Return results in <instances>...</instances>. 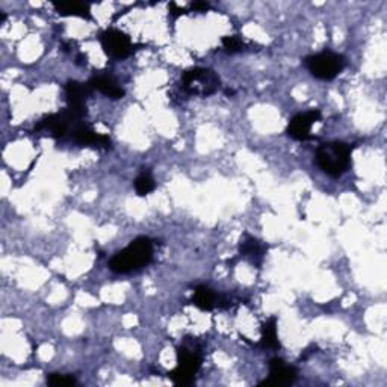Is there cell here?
Listing matches in <instances>:
<instances>
[{
    "label": "cell",
    "instance_id": "obj_3",
    "mask_svg": "<svg viewBox=\"0 0 387 387\" xmlns=\"http://www.w3.org/2000/svg\"><path fill=\"white\" fill-rule=\"evenodd\" d=\"M221 80L218 74L209 69H191L182 74L180 86L189 95L207 97L218 91Z\"/></svg>",
    "mask_w": 387,
    "mask_h": 387
},
{
    "label": "cell",
    "instance_id": "obj_16",
    "mask_svg": "<svg viewBox=\"0 0 387 387\" xmlns=\"http://www.w3.org/2000/svg\"><path fill=\"white\" fill-rule=\"evenodd\" d=\"M222 47H224L228 54H237V51H242L245 49V44L239 36H224V38H222Z\"/></svg>",
    "mask_w": 387,
    "mask_h": 387
},
{
    "label": "cell",
    "instance_id": "obj_7",
    "mask_svg": "<svg viewBox=\"0 0 387 387\" xmlns=\"http://www.w3.org/2000/svg\"><path fill=\"white\" fill-rule=\"evenodd\" d=\"M319 120H321V110H318V109H312L304 114L295 115L292 120L289 121L288 130H286L288 135L296 141H307L312 138L310 137L312 126Z\"/></svg>",
    "mask_w": 387,
    "mask_h": 387
},
{
    "label": "cell",
    "instance_id": "obj_12",
    "mask_svg": "<svg viewBox=\"0 0 387 387\" xmlns=\"http://www.w3.org/2000/svg\"><path fill=\"white\" fill-rule=\"evenodd\" d=\"M218 301H220V295L215 294L213 290L207 286H198L192 296L194 306H197L200 310L204 312H209L215 307H218Z\"/></svg>",
    "mask_w": 387,
    "mask_h": 387
},
{
    "label": "cell",
    "instance_id": "obj_14",
    "mask_svg": "<svg viewBox=\"0 0 387 387\" xmlns=\"http://www.w3.org/2000/svg\"><path fill=\"white\" fill-rule=\"evenodd\" d=\"M55 10L58 11V14L61 16H69V17H82L89 20L91 19V12H89V6L84 5V3H76V2H70V3H55Z\"/></svg>",
    "mask_w": 387,
    "mask_h": 387
},
{
    "label": "cell",
    "instance_id": "obj_4",
    "mask_svg": "<svg viewBox=\"0 0 387 387\" xmlns=\"http://www.w3.org/2000/svg\"><path fill=\"white\" fill-rule=\"evenodd\" d=\"M347 59L333 51H321V54L306 58V67L310 74L321 80H333L345 69Z\"/></svg>",
    "mask_w": 387,
    "mask_h": 387
},
{
    "label": "cell",
    "instance_id": "obj_9",
    "mask_svg": "<svg viewBox=\"0 0 387 387\" xmlns=\"http://www.w3.org/2000/svg\"><path fill=\"white\" fill-rule=\"evenodd\" d=\"M74 143L79 145H89L95 148H103V150H108L110 148V139L106 135H99L93 130V128H89L86 124H76L71 132Z\"/></svg>",
    "mask_w": 387,
    "mask_h": 387
},
{
    "label": "cell",
    "instance_id": "obj_19",
    "mask_svg": "<svg viewBox=\"0 0 387 387\" xmlns=\"http://www.w3.org/2000/svg\"><path fill=\"white\" fill-rule=\"evenodd\" d=\"M169 8H171V16H174V17H177V16H180V14H183V10H180V8H177V5L176 3H169Z\"/></svg>",
    "mask_w": 387,
    "mask_h": 387
},
{
    "label": "cell",
    "instance_id": "obj_10",
    "mask_svg": "<svg viewBox=\"0 0 387 387\" xmlns=\"http://www.w3.org/2000/svg\"><path fill=\"white\" fill-rule=\"evenodd\" d=\"M239 253L241 256L248 260V262L259 268L262 265V260L266 255V245L256 239V237L245 235L244 239L239 244Z\"/></svg>",
    "mask_w": 387,
    "mask_h": 387
},
{
    "label": "cell",
    "instance_id": "obj_8",
    "mask_svg": "<svg viewBox=\"0 0 387 387\" xmlns=\"http://www.w3.org/2000/svg\"><path fill=\"white\" fill-rule=\"evenodd\" d=\"M298 372L294 366H290L285 360L272 359L270 363V377L260 386H289L294 384Z\"/></svg>",
    "mask_w": 387,
    "mask_h": 387
},
{
    "label": "cell",
    "instance_id": "obj_1",
    "mask_svg": "<svg viewBox=\"0 0 387 387\" xmlns=\"http://www.w3.org/2000/svg\"><path fill=\"white\" fill-rule=\"evenodd\" d=\"M152 257L153 242L148 237H138L110 259L109 268L117 274H128L150 263Z\"/></svg>",
    "mask_w": 387,
    "mask_h": 387
},
{
    "label": "cell",
    "instance_id": "obj_13",
    "mask_svg": "<svg viewBox=\"0 0 387 387\" xmlns=\"http://www.w3.org/2000/svg\"><path fill=\"white\" fill-rule=\"evenodd\" d=\"M260 347L268 349H279V334H277V318H270L266 322L262 324V339H260Z\"/></svg>",
    "mask_w": 387,
    "mask_h": 387
},
{
    "label": "cell",
    "instance_id": "obj_18",
    "mask_svg": "<svg viewBox=\"0 0 387 387\" xmlns=\"http://www.w3.org/2000/svg\"><path fill=\"white\" fill-rule=\"evenodd\" d=\"M191 8L194 11H198V12H206L207 10L211 8V5L207 3V2H196V3L191 5Z\"/></svg>",
    "mask_w": 387,
    "mask_h": 387
},
{
    "label": "cell",
    "instance_id": "obj_11",
    "mask_svg": "<svg viewBox=\"0 0 387 387\" xmlns=\"http://www.w3.org/2000/svg\"><path fill=\"white\" fill-rule=\"evenodd\" d=\"M88 85L93 89L100 91L102 94H105L106 97H109V99L118 100L124 97V89L109 76H94L91 80H89Z\"/></svg>",
    "mask_w": 387,
    "mask_h": 387
},
{
    "label": "cell",
    "instance_id": "obj_2",
    "mask_svg": "<svg viewBox=\"0 0 387 387\" xmlns=\"http://www.w3.org/2000/svg\"><path fill=\"white\" fill-rule=\"evenodd\" d=\"M353 147L340 141L322 144L316 152V162L327 176L340 177L351 165Z\"/></svg>",
    "mask_w": 387,
    "mask_h": 387
},
{
    "label": "cell",
    "instance_id": "obj_17",
    "mask_svg": "<svg viewBox=\"0 0 387 387\" xmlns=\"http://www.w3.org/2000/svg\"><path fill=\"white\" fill-rule=\"evenodd\" d=\"M47 383L55 387H64V386H73L76 384V379L71 375H64V374H50L47 377Z\"/></svg>",
    "mask_w": 387,
    "mask_h": 387
},
{
    "label": "cell",
    "instance_id": "obj_15",
    "mask_svg": "<svg viewBox=\"0 0 387 387\" xmlns=\"http://www.w3.org/2000/svg\"><path fill=\"white\" fill-rule=\"evenodd\" d=\"M154 188H156V183H154L150 173H143V174H139L137 177L135 189H137L138 196H141V197L148 196V194H150L152 191H154Z\"/></svg>",
    "mask_w": 387,
    "mask_h": 387
},
{
    "label": "cell",
    "instance_id": "obj_5",
    "mask_svg": "<svg viewBox=\"0 0 387 387\" xmlns=\"http://www.w3.org/2000/svg\"><path fill=\"white\" fill-rule=\"evenodd\" d=\"M202 364V357L198 351L186 347L177 348V368L171 371L168 377L176 386H189L196 379L197 371Z\"/></svg>",
    "mask_w": 387,
    "mask_h": 387
},
{
    "label": "cell",
    "instance_id": "obj_6",
    "mask_svg": "<svg viewBox=\"0 0 387 387\" xmlns=\"http://www.w3.org/2000/svg\"><path fill=\"white\" fill-rule=\"evenodd\" d=\"M102 47L105 54L115 59H124L132 55L133 44L129 35L118 31V29H108L102 35Z\"/></svg>",
    "mask_w": 387,
    "mask_h": 387
}]
</instances>
